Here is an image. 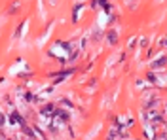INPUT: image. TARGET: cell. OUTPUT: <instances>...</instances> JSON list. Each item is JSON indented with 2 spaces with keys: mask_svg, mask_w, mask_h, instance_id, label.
Masks as SVG:
<instances>
[{
  "mask_svg": "<svg viewBox=\"0 0 167 140\" xmlns=\"http://www.w3.org/2000/svg\"><path fill=\"white\" fill-rule=\"evenodd\" d=\"M53 112H55V108H53V106H51V104H46L44 108L40 110V114H42V116H44V118H46V116H53Z\"/></svg>",
  "mask_w": 167,
  "mask_h": 140,
  "instance_id": "obj_1",
  "label": "cell"
},
{
  "mask_svg": "<svg viewBox=\"0 0 167 140\" xmlns=\"http://www.w3.org/2000/svg\"><path fill=\"white\" fill-rule=\"evenodd\" d=\"M10 121H12V123H14V125H15V123H17V125H25V121H23V118H21V116H19V114H12V118H10Z\"/></svg>",
  "mask_w": 167,
  "mask_h": 140,
  "instance_id": "obj_2",
  "label": "cell"
},
{
  "mask_svg": "<svg viewBox=\"0 0 167 140\" xmlns=\"http://www.w3.org/2000/svg\"><path fill=\"white\" fill-rule=\"evenodd\" d=\"M72 72H74V70H67V72H59V74H53V78H55L57 81H63L65 78H67V76H70Z\"/></svg>",
  "mask_w": 167,
  "mask_h": 140,
  "instance_id": "obj_3",
  "label": "cell"
},
{
  "mask_svg": "<svg viewBox=\"0 0 167 140\" xmlns=\"http://www.w3.org/2000/svg\"><path fill=\"white\" fill-rule=\"evenodd\" d=\"M165 63H167V57H162V59H158V61H156V63L152 64V66H154V68H162V66H163V64H165Z\"/></svg>",
  "mask_w": 167,
  "mask_h": 140,
  "instance_id": "obj_4",
  "label": "cell"
},
{
  "mask_svg": "<svg viewBox=\"0 0 167 140\" xmlns=\"http://www.w3.org/2000/svg\"><path fill=\"white\" fill-rule=\"evenodd\" d=\"M108 40H110V44H116V42H118V34H116V32H108Z\"/></svg>",
  "mask_w": 167,
  "mask_h": 140,
  "instance_id": "obj_5",
  "label": "cell"
},
{
  "mask_svg": "<svg viewBox=\"0 0 167 140\" xmlns=\"http://www.w3.org/2000/svg\"><path fill=\"white\" fill-rule=\"evenodd\" d=\"M82 6H84V4H76V6H74V11H72V15H74V21L78 19V11H80V8H82Z\"/></svg>",
  "mask_w": 167,
  "mask_h": 140,
  "instance_id": "obj_6",
  "label": "cell"
},
{
  "mask_svg": "<svg viewBox=\"0 0 167 140\" xmlns=\"http://www.w3.org/2000/svg\"><path fill=\"white\" fill-rule=\"evenodd\" d=\"M103 8H104V11H110V4H108V2H104Z\"/></svg>",
  "mask_w": 167,
  "mask_h": 140,
  "instance_id": "obj_7",
  "label": "cell"
},
{
  "mask_svg": "<svg viewBox=\"0 0 167 140\" xmlns=\"http://www.w3.org/2000/svg\"><path fill=\"white\" fill-rule=\"evenodd\" d=\"M25 99H27V100H34V95H31V93H27V95H25Z\"/></svg>",
  "mask_w": 167,
  "mask_h": 140,
  "instance_id": "obj_8",
  "label": "cell"
},
{
  "mask_svg": "<svg viewBox=\"0 0 167 140\" xmlns=\"http://www.w3.org/2000/svg\"><path fill=\"white\" fill-rule=\"evenodd\" d=\"M148 80H150V81H152V83H154V81H156V76H154V74H148Z\"/></svg>",
  "mask_w": 167,
  "mask_h": 140,
  "instance_id": "obj_9",
  "label": "cell"
},
{
  "mask_svg": "<svg viewBox=\"0 0 167 140\" xmlns=\"http://www.w3.org/2000/svg\"><path fill=\"white\" fill-rule=\"evenodd\" d=\"M163 45H167V40H163Z\"/></svg>",
  "mask_w": 167,
  "mask_h": 140,
  "instance_id": "obj_10",
  "label": "cell"
}]
</instances>
